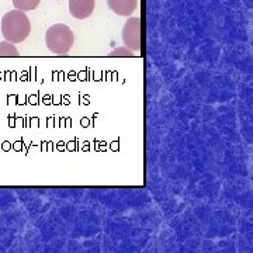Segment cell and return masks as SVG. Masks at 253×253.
Instances as JSON below:
<instances>
[{"mask_svg": "<svg viewBox=\"0 0 253 253\" xmlns=\"http://www.w3.org/2000/svg\"><path fill=\"white\" fill-rule=\"evenodd\" d=\"M132 51L126 46H121V48H116L110 52V56H132Z\"/></svg>", "mask_w": 253, "mask_h": 253, "instance_id": "obj_8", "label": "cell"}, {"mask_svg": "<svg viewBox=\"0 0 253 253\" xmlns=\"http://www.w3.org/2000/svg\"><path fill=\"white\" fill-rule=\"evenodd\" d=\"M94 10V0H69V13L78 20L90 17Z\"/></svg>", "mask_w": 253, "mask_h": 253, "instance_id": "obj_4", "label": "cell"}, {"mask_svg": "<svg viewBox=\"0 0 253 253\" xmlns=\"http://www.w3.org/2000/svg\"><path fill=\"white\" fill-rule=\"evenodd\" d=\"M17 55L18 51L14 44H11L9 41L0 42V56H17Z\"/></svg>", "mask_w": 253, "mask_h": 253, "instance_id": "obj_7", "label": "cell"}, {"mask_svg": "<svg viewBox=\"0 0 253 253\" xmlns=\"http://www.w3.org/2000/svg\"><path fill=\"white\" fill-rule=\"evenodd\" d=\"M1 34L11 44L23 42L31 34V23L21 10L7 11L1 18Z\"/></svg>", "mask_w": 253, "mask_h": 253, "instance_id": "obj_1", "label": "cell"}, {"mask_svg": "<svg viewBox=\"0 0 253 253\" xmlns=\"http://www.w3.org/2000/svg\"><path fill=\"white\" fill-rule=\"evenodd\" d=\"M109 9L123 17H129L138 6V0H107Z\"/></svg>", "mask_w": 253, "mask_h": 253, "instance_id": "obj_5", "label": "cell"}, {"mask_svg": "<svg viewBox=\"0 0 253 253\" xmlns=\"http://www.w3.org/2000/svg\"><path fill=\"white\" fill-rule=\"evenodd\" d=\"M41 0H13V6L21 11H30L40 6Z\"/></svg>", "mask_w": 253, "mask_h": 253, "instance_id": "obj_6", "label": "cell"}, {"mask_svg": "<svg viewBox=\"0 0 253 253\" xmlns=\"http://www.w3.org/2000/svg\"><path fill=\"white\" fill-rule=\"evenodd\" d=\"M45 44L52 54H68L75 44V34L66 24H54L46 30Z\"/></svg>", "mask_w": 253, "mask_h": 253, "instance_id": "obj_2", "label": "cell"}, {"mask_svg": "<svg viewBox=\"0 0 253 253\" xmlns=\"http://www.w3.org/2000/svg\"><path fill=\"white\" fill-rule=\"evenodd\" d=\"M141 31H142V23L139 17H129L123 27V42L132 52L141 51V40H142Z\"/></svg>", "mask_w": 253, "mask_h": 253, "instance_id": "obj_3", "label": "cell"}]
</instances>
